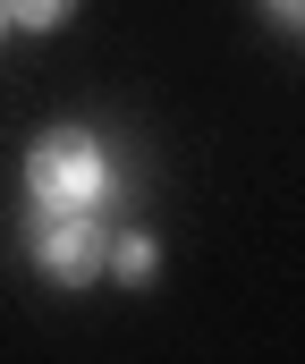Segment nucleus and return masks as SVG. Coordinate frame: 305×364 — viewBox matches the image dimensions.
<instances>
[{"label":"nucleus","instance_id":"obj_6","mask_svg":"<svg viewBox=\"0 0 305 364\" xmlns=\"http://www.w3.org/2000/svg\"><path fill=\"white\" fill-rule=\"evenodd\" d=\"M0 43H9V9H0Z\"/></svg>","mask_w":305,"mask_h":364},{"label":"nucleus","instance_id":"obj_3","mask_svg":"<svg viewBox=\"0 0 305 364\" xmlns=\"http://www.w3.org/2000/svg\"><path fill=\"white\" fill-rule=\"evenodd\" d=\"M102 279H119V288H153V279H161V237H153V229H110Z\"/></svg>","mask_w":305,"mask_h":364},{"label":"nucleus","instance_id":"obj_4","mask_svg":"<svg viewBox=\"0 0 305 364\" xmlns=\"http://www.w3.org/2000/svg\"><path fill=\"white\" fill-rule=\"evenodd\" d=\"M0 9H9L17 34H60V26L77 17V0H0Z\"/></svg>","mask_w":305,"mask_h":364},{"label":"nucleus","instance_id":"obj_2","mask_svg":"<svg viewBox=\"0 0 305 364\" xmlns=\"http://www.w3.org/2000/svg\"><path fill=\"white\" fill-rule=\"evenodd\" d=\"M26 255L51 288H94L110 255V220L102 212H26Z\"/></svg>","mask_w":305,"mask_h":364},{"label":"nucleus","instance_id":"obj_1","mask_svg":"<svg viewBox=\"0 0 305 364\" xmlns=\"http://www.w3.org/2000/svg\"><path fill=\"white\" fill-rule=\"evenodd\" d=\"M119 161L94 127H43L26 144V212H110Z\"/></svg>","mask_w":305,"mask_h":364},{"label":"nucleus","instance_id":"obj_5","mask_svg":"<svg viewBox=\"0 0 305 364\" xmlns=\"http://www.w3.org/2000/svg\"><path fill=\"white\" fill-rule=\"evenodd\" d=\"M263 17H272V34H289V43L305 34V0H263Z\"/></svg>","mask_w":305,"mask_h":364}]
</instances>
